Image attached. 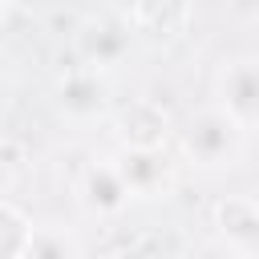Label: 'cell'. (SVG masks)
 Here are the masks:
<instances>
[{
    "instance_id": "obj_15",
    "label": "cell",
    "mask_w": 259,
    "mask_h": 259,
    "mask_svg": "<svg viewBox=\"0 0 259 259\" xmlns=\"http://www.w3.org/2000/svg\"><path fill=\"white\" fill-rule=\"evenodd\" d=\"M117 4H121V12H125V8H130V4H134V0H117Z\"/></svg>"
},
{
    "instance_id": "obj_12",
    "label": "cell",
    "mask_w": 259,
    "mask_h": 259,
    "mask_svg": "<svg viewBox=\"0 0 259 259\" xmlns=\"http://www.w3.org/2000/svg\"><path fill=\"white\" fill-rule=\"evenodd\" d=\"M24 166H28V150L12 138H0V198H8L16 190Z\"/></svg>"
},
{
    "instance_id": "obj_14",
    "label": "cell",
    "mask_w": 259,
    "mask_h": 259,
    "mask_svg": "<svg viewBox=\"0 0 259 259\" xmlns=\"http://www.w3.org/2000/svg\"><path fill=\"white\" fill-rule=\"evenodd\" d=\"M8 12H12V0H0V24L8 20Z\"/></svg>"
},
{
    "instance_id": "obj_10",
    "label": "cell",
    "mask_w": 259,
    "mask_h": 259,
    "mask_svg": "<svg viewBox=\"0 0 259 259\" xmlns=\"http://www.w3.org/2000/svg\"><path fill=\"white\" fill-rule=\"evenodd\" d=\"M20 259H81V239L61 223H45V227H32Z\"/></svg>"
},
{
    "instance_id": "obj_6",
    "label": "cell",
    "mask_w": 259,
    "mask_h": 259,
    "mask_svg": "<svg viewBox=\"0 0 259 259\" xmlns=\"http://www.w3.org/2000/svg\"><path fill=\"white\" fill-rule=\"evenodd\" d=\"M53 105H57V113L69 117V121H97V117L109 109V89H105V81H101L97 69L73 61V65L57 77Z\"/></svg>"
},
{
    "instance_id": "obj_13",
    "label": "cell",
    "mask_w": 259,
    "mask_h": 259,
    "mask_svg": "<svg viewBox=\"0 0 259 259\" xmlns=\"http://www.w3.org/2000/svg\"><path fill=\"white\" fill-rule=\"evenodd\" d=\"M105 259H162V251H158L154 239H130V243L113 247Z\"/></svg>"
},
{
    "instance_id": "obj_9",
    "label": "cell",
    "mask_w": 259,
    "mask_h": 259,
    "mask_svg": "<svg viewBox=\"0 0 259 259\" xmlns=\"http://www.w3.org/2000/svg\"><path fill=\"white\" fill-rule=\"evenodd\" d=\"M117 170L130 186L134 198H154L166 186V150H121L117 154Z\"/></svg>"
},
{
    "instance_id": "obj_5",
    "label": "cell",
    "mask_w": 259,
    "mask_h": 259,
    "mask_svg": "<svg viewBox=\"0 0 259 259\" xmlns=\"http://www.w3.org/2000/svg\"><path fill=\"white\" fill-rule=\"evenodd\" d=\"M130 45H134V32L125 20L117 16H85L73 32V53L81 65L105 73L113 65H121L130 57Z\"/></svg>"
},
{
    "instance_id": "obj_3",
    "label": "cell",
    "mask_w": 259,
    "mask_h": 259,
    "mask_svg": "<svg viewBox=\"0 0 259 259\" xmlns=\"http://www.w3.org/2000/svg\"><path fill=\"white\" fill-rule=\"evenodd\" d=\"M134 202L121 170H117V158H89L81 166V178H77V206L89 214V219H117L125 214Z\"/></svg>"
},
{
    "instance_id": "obj_4",
    "label": "cell",
    "mask_w": 259,
    "mask_h": 259,
    "mask_svg": "<svg viewBox=\"0 0 259 259\" xmlns=\"http://www.w3.org/2000/svg\"><path fill=\"white\" fill-rule=\"evenodd\" d=\"M113 138L121 150H166L174 142V117L162 101L154 97H138L130 105L117 109L113 117Z\"/></svg>"
},
{
    "instance_id": "obj_11",
    "label": "cell",
    "mask_w": 259,
    "mask_h": 259,
    "mask_svg": "<svg viewBox=\"0 0 259 259\" xmlns=\"http://www.w3.org/2000/svg\"><path fill=\"white\" fill-rule=\"evenodd\" d=\"M28 235H32V219L12 198H0V259H20Z\"/></svg>"
},
{
    "instance_id": "obj_1",
    "label": "cell",
    "mask_w": 259,
    "mask_h": 259,
    "mask_svg": "<svg viewBox=\"0 0 259 259\" xmlns=\"http://www.w3.org/2000/svg\"><path fill=\"white\" fill-rule=\"evenodd\" d=\"M174 138H178L182 158L190 166H198V170H210V174L239 166L243 162V146H247V130L235 117H227L219 105L198 109L182 130H174Z\"/></svg>"
},
{
    "instance_id": "obj_2",
    "label": "cell",
    "mask_w": 259,
    "mask_h": 259,
    "mask_svg": "<svg viewBox=\"0 0 259 259\" xmlns=\"http://www.w3.org/2000/svg\"><path fill=\"white\" fill-rule=\"evenodd\" d=\"M214 105L247 134L259 125V65L251 53L223 61V69L214 73Z\"/></svg>"
},
{
    "instance_id": "obj_7",
    "label": "cell",
    "mask_w": 259,
    "mask_h": 259,
    "mask_svg": "<svg viewBox=\"0 0 259 259\" xmlns=\"http://www.w3.org/2000/svg\"><path fill=\"white\" fill-rule=\"evenodd\" d=\"M210 227L239 259H255L259 251V202L255 194H223L210 206Z\"/></svg>"
},
{
    "instance_id": "obj_8",
    "label": "cell",
    "mask_w": 259,
    "mask_h": 259,
    "mask_svg": "<svg viewBox=\"0 0 259 259\" xmlns=\"http://www.w3.org/2000/svg\"><path fill=\"white\" fill-rule=\"evenodd\" d=\"M194 0H134L125 8V24L150 40H178L190 28Z\"/></svg>"
}]
</instances>
